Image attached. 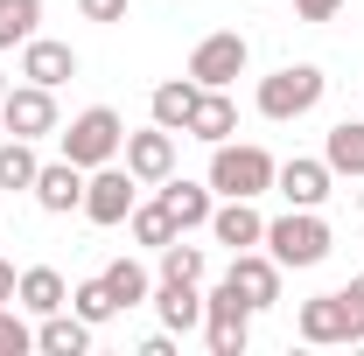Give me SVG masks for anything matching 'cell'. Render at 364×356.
Segmentation results:
<instances>
[{
  "label": "cell",
  "instance_id": "484cf974",
  "mask_svg": "<svg viewBox=\"0 0 364 356\" xmlns=\"http://www.w3.org/2000/svg\"><path fill=\"white\" fill-rule=\"evenodd\" d=\"M127 230H134V245H147V252H161L168 238H182V230H176V217L161 210V196H154V203H134V217H127Z\"/></svg>",
  "mask_w": 364,
  "mask_h": 356
},
{
  "label": "cell",
  "instance_id": "d590c367",
  "mask_svg": "<svg viewBox=\"0 0 364 356\" xmlns=\"http://www.w3.org/2000/svg\"><path fill=\"white\" fill-rule=\"evenodd\" d=\"M358 210H364V189H358Z\"/></svg>",
  "mask_w": 364,
  "mask_h": 356
},
{
  "label": "cell",
  "instance_id": "3957f363",
  "mask_svg": "<svg viewBox=\"0 0 364 356\" xmlns=\"http://www.w3.org/2000/svg\"><path fill=\"white\" fill-rule=\"evenodd\" d=\"M273 175H280V161H273L267 147H252V140H238V147L218 140V147H210V189H218V196H252V203H259L273 189Z\"/></svg>",
  "mask_w": 364,
  "mask_h": 356
},
{
  "label": "cell",
  "instance_id": "52a82bcc",
  "mask_svg": "<svg viewBox=\"0 0 364 356\" xmlns=\"http://www.w3.org/2000/svg\"><path fill=\"white\" fill-rule=\"evenodd\" d=\"M140 203V182L127 161H105V168H91L85 175V217L98 223V230H112V223H127Z\"/></svg>",
  "mask_w": 364,
  "mask_h": 356
},
{
  "label": "cell",
  "instance_id": "9c48e42d",
  "mask_svg": "<svg viewBox=\"0 0 364 356\" xmlns=\"http://www.w3.org/2000/svg\"><path fill=\"white\" fill-rule=\"evenodd\" d=\"M245 63H252V43L238 28H218V35H203V43L189 49V77L203 91H225L231 77H245Z\"/></svg>",
  "mask_w": 364,
  "mask_h": 356
},
{
  "label": "cell",
  "instance_id": "4316f807",
  "mask_svg": "<svg viewBox=\"0 0 364 356\" xmlns=\"http://www.w3.org/2000/svg\"><path fill=\"white\" fill-rule=\"evenodd\" d=\"M203 266L210 259H203V245H189V230L161 245V279H203Z\"/></svg>",
  "mask_w": 364,
  "mask_h": 356
},
{
  "label": "cell",
  "instance_id": "44dd1931",
  "mask_svg": "<svg viewBox=\"0 0 364 356\" xmlns=\"http://www.w3.org/2000/svg\"><path fill=\"white\" fill-rule=\"evenodd\" d=\"M322 161H329V175L364 182V119H336L322 133Z\"/></svg>",
  "mask_w": 364,
  "mask_h": 356
},
{
  "label": "cell",
  "instance_id": "7c38bea8",
  "mask_svg": "<svg viewBox=\"0 0 364 356\" xmlns=\"http://www.w3.org/2000/svg\"><path fill=\"white\" fill-rule=\"evenodd\" d=\"M329 161L322 154H294V161H280V175H273V189L287 196V210H322L329 203Z\"/></svg>",
  "mask_w": 364,
  "mask_h": 356
},
{
  "label": "cell",
  "instance_id": "836d02e7",
  "mask_svg": "<svg viewBox=\"0 0 364 356\" xmlns=\"http://www.w3.org/2000/svg\"><path fill=\"white\" fill-rule=\"evenodd\" d=\"M14 287H21V272H14L7 259H0V301H14Z\"/></svg>",
  "mask_w": 364,
  "mask_h": 356
},
{
  "label": "cell",
  "instance_id": "9a60e30c",
  "mask_svg": "<svg viewBox=\"0 0 364 356\" xmlns=\"http://www.w3.org/2000/svg\"><path fill=\"white\" fill-rule=\"evenodd\" d=\"M154 196H161V210L176 217V230H210V210H218V189H210V182H182V175H168Z\"/></svg>",
  "mask_w": 364,
  "mask_h": 356
},
{
  "label": "cell",
  "instance_id": "8fae6325",
  "mask_svg": "<svg viewBox=\"0 0 364 356\" xmlns=\"http://www.w3.org/2000/svg\"><path fill=\"white\" fill-rule=\"evenodd\" d=\"M119 161L134 168V182H140V189H161V182L176 175V133H168V126H147V133H127Z\"/></svg>",
  "mask_w": 364,
  "mask_h": 356
},
{
  "label": "cell",
  "instance_id": "1f68e13d",
  "mask_svg": "<svg viewBox=\"0 0 364 356\" xmlns=\"http://www.w3.org/2000/svg\"><path fill=\"white\" fill-rule=\"evenodd\" d=\"M140 356H176V335H168V328H161V335H147V343H140Z\"/></svg>",
  "mask_w": 364,
  "mask_h": 356
},
{
  "label": "cell",
  "instance_id": "83f0119b",
  "mask_svg": "<svg viewBox=\"0 0 364 356\" xmlns=\"http://www.w3.org/2000/svg\"><path fill=\"white\" fill-rule=\"evenodd\" d=\"M70 308L98 328V321H112V314H119V301H112V287H105V279H77V287H70Z\"/></svg>",
  "mask_w": 364,
  "mask_h": 356
},
{
  "label": "cell",
  "instance_id": "e0dca14e",
  "mask_svg": "<svg viewBox=\"0 0 364 356\" xmlns=\"http://www.w3.org/2000/svg\"><path fill=\"white\" fill-rule=\"evenodd\" d=\"M210 238L231 245V252H252V245H267V217L252 210V196H225L210 210Z\"/></svg>",
  "mask_w": 364,
  "mask_h": 356
},
{
  "label": "cell",
  "instance_id": "6da1fadb",
  "mask_svg": "<svg viewBox=\"0 0 364 356\" xmlns=\"http://www.w3.org/2000/svg\"><path fill=\"white\" fill-rule=\"evenodd\" d=\"M56 147H63V161H77V168H105V161H119V147H127V119L112 112V105H85L70 126H56Z\"/></svg>",
  "mask_w": 364,
  "mask_h": 356
},
{
  "label": "cell",
  "instance_id": "ba28073f",
  "mask_svg": "<svg viewBox=\"0 0 364 356\" xmlns=\"http://www.w3.org/2000/svg\"><path fill=\"white\" fill-rule=\"evenodd\" d=\"M0 126H7L14 140H49L56 126H63V119H56V91L28 84V77L7 84V98H0Z\"/></svg>",
  "mask_w": 364,
  "mask_h": 356
},
{
  "label": "cell",
  "instance_id": "4fadbf2b",
  "mask_svg": "<svg viewBox=\"0 0 364 356\" xmlns=\"http://www.w3.org/2000/svg\"><path fill=\"white\" fill-rule=\"evenodd\" d=\"M154 314H161V328L168 335H189V328H203V279H154Z\"/></svg>",
  "mask_w": 364,
  "mask_h": 356
},
{
  "label": "cell",
  "instance_id": "30bf717a",
  "mask_svg": "<svg viewBox=\"0 0 364 356\" xmlns=\"http://www.w3.org/2000/svg\"><path fill=\"white\" fill-rule=\"evenodd\" d=\"M225 279H231V294H238L252 314L280 308V259H273V252H259V245H252V252H231Z\"/></svg>",
  "mask_w": 364,
  "mask_h": 356
},
{
  "label": "cell",
  "instance_id": "2e32d148",
  "mask_svg": "<svg viewBox=\"0 0 364 356\" xmlns=\"http://www.w3.org/2000/svg\"><path fill=\"white\" fill-rule=\"evenodd\" d=\"M21 77H28V84H70V77H77V49L70 43H56V35H28V43H21Z\"/></svg>",
  "mask_w": 364,
  "mask_h": 356
},
{
  "label": "cell",
  "instance_id": "f1b7e54d",
  "mask_svg": "<svg viewBox=\"0 0 364 356\" xmlns=\"http://www.w3.org/2000/svg\"><path fill=\"white\" fill-rule=\"evenodd\" d=\"M36 350V328L21 321V301H0V356H28Z\"/></svg>",
  "mask_w": 364,
  "mask_h": 356
},
{
  "label": "cell",
  "instance_id": "4dcf8cb0",
  "mask_svg": "<svg viewBox=\"0 0 364 356\" xmlns=\"http://www.w3.org/2000/svg\"><path fill=\"white\" fill-rule=\"evenodd\" d=\"M343 7H350V0H294V14H301V21H336Z\"/></svg>",
  "mask_w": 364,
  "mask_h": 356
},
{
  "label": "cell",
  "instance_id": "d6a6232c",
  "mask_svg": "<svg viewBox=\"0 0 364 356\" xmlns=\"http://www.w3.org/2000/svg\"><path fill=\"white\" fill-rule=\"evenodd\" d=\"M343 301H350V314H358V321H364V272H358V279H350V287H343Z\"/></svg>",
  "mask_w": 364,
  "mask_h": 356
},
{
  "label": "cell",
  "instance_id": "ac0fdd59",
  "mask_svg": "<svg viewBox=\"0 0 364 356\" xmlns=\"http://www.w3.org/2000/svg\"><path fill=\"white\" fill-rule=\"evenodd\" d=\"M14 301H21V314L43 321V314L70 308V279H63L56 266H28V272H21V287H14Z\"/></svg>",
  "mask_w": 364,
  "mask_h": 356
},
{
  "label": "cell",
  "instance_id": "ffe728a7",
  "mask_svg": "<svg viewBox=\"0 0 364 356\" xmlns=\"http://www.w3.org/2000/svg\"><path fill=\"white\" fill-rule=\"evenodd\" d=\"M196 98H203V84H196V77H168V84H154L147 112H154V126H168V133H189V112H196Z\"/></svg>",
  "mask_w": 364,
  "mask_h": 356
},
{
  "label": "cell",
  "instance_id": "d6986e66",
  "mask_svg": "<svg viewBox=\"0 0 364 356\" xmlns=\"http://www.w3.org/2000/svg\"><path fill=\"white\" fill-rule=\"evenodd\" d=\"M36 350H43V356H85V350H91V321H85L77 308L43 314V328H36Z\"/></svg>",
  "mask_w": 364,
  "mask_h": 356
},
{
  "label": "cell",
  "instance_id": "7402d4cb",
  "mask_svg": "<svg viewBox=\"0 0 364 356\" xmlns=\"http://www.w3.org/2000/svg\"><path fill=\"white\" fill-rule=\"evenodd\" d=\"M238 133V105H231L225 91H203L196 98V112H189V140H203V147H218V140Z\"/></svg>",
  "mask_w": 364,
  "mask_h": 356
},
{
  "label": "cell",
  "instance_id": "603a6c76",
  "mask_svg": "<svg viewBox=\"0 0 364 356\" xmlns=\"http://www.w3.org/2000/svg\"><path fill=\"white\" fill-rule=\"evenodd\" d=\"M105 287H112V301H119V314L127 308H147V294H154V272L140 266V259H112V266L98 272Z\"/></svg>",
  "mask_w": 364,
  "mask_h": 356
},
{
  "label": "cell",
  "instance_id": "8992f818",
  "mask_svg": "<svg viewBox=\"0 0 364 356\" xmlns=\"http://www.w3.org/2000/svg\"><path fill=\"white\" fill-rule=\"evenodd\" d=\"M294 328H301V343H316V350H350V343H364V321L350 314L343 287H336V294H316V301H301Z\"/></svg>",
  "mask_w": 364,
  "mask_h": 356
},
{
  "label": "cell",
  "instance_id": "e575fe53",
  "mask_svg": "<svg viewBox=\"0 0 364 356\" xmlns=\"http://www.w3.org/2000/svg\"><path fill=\"white\" fill-rule=\"evenodd\" d=\"M0 98H7V70H0Z\"/></svg>",
  "mask_w": 364,
  "mask_h": 356
},
{
  "label": "cell",
  "instance_id": "277c9868",
  "mask_svg": "<svg viewBox=\"0 0 364 356\" xmlns=\"http://www.w3.org/2000/svg\"><path fill=\"white\" fill-rule=\"evenodd\" d=\"M267 252L280 259V272H309L329 259V223L322 210H287V217H267Z\"/></svg>",
  "mask_w": 364,
  "mask_h": 356
},
{
  "label": "cell",
  "instance_id": "5b68a950",
  "mask_svg": "<svg viewBox=\"0 0 364 356\" xmlns=\"http://www.w3.org/2000/svg\"><path fill=\"white\" fill-rule=\"evenodd\" d=\"M203 343H210V356H245L252 350V308L231 294V279H218L203 294Z\"/></svg>",
  "mask_w": 364,
  "mask_h": 356
},
{
  "label": "cell",
  "instance_id": "d4e9b609",
  "mask_svg": "<svg viewBox=\"0 0 364 356\" xmlns=\"http://www.w3.org/2000/svg\"><path fill=\"white\" fill-rule=\"evenodd\" d=\"M43 35V0H0V49H21Z\"/></svg>",
  "mask_w": 364,
  "mask_h": 356
},
{
  "label": "cell",
  "instance_id": "f546056e",
  "mask_svg": "<svg viewBox=\"0 0 364 356\" xmlns=\"http://www.w3.org/2000/svg\"><path fill=\"white\" fill-rule=\"evenodd\" d=\"M77 14H85V21H105V28H112V21H127V0H77Z\"/></svg>",
  "mask_w": 364,
  "mask_h": 356
},
{
  "label": "cell",
  "instance_id": "7a4b0ae2",
  "mask_svg": "<svg viewBox=\"0 0 364 356\" xmlns=\"http://www.w3.org/2000/svg\"><path fill=\"white\" fill-rule=\"evenodd\" d=\"M322 91H329V77H322L316 63H280L273 77H259L252 105H259V119L287 126V119H309V112H316V105H322Z\"/></svg>",
  "mask_w": 364,
  "mask_h": 356
},
{
  "label": "cell",
  "instance_id": "5bb4252c",
  "mask_svg": "<svg viewBox=\"0 0 364 356\" xmlns=\"http://www.w3.org/2000/svg\"><path fill=\"white\" fill-rule=\"evenodd\" d=\"M36 203H43L49 217H70V210H85V168L77 161H43V175H36V189H28Z\"/></svg>",
  "mask_w": 364,
  "mask_h": 356
},
{
  "label": "cell",
  "instance_id": "cb8c5ba5",
  "mask_svg": "<svg viewBox=\"0 0 364 356\" xmlns=\"http://www.w3.org/2000/svg\"><path fill=\"white\" fill-rule=\"evenodd\" d=\"M43 175V161H36V140H0V196H14V189H36Z\"/></svg>",
  "mask_w": 364,
  "mask_h": 356
}]
</instances>
